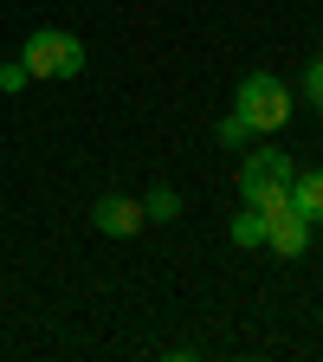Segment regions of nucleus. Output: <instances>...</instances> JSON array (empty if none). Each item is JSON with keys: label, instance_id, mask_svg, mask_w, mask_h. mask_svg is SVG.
<instances>
[{"label": "nucleus", "instance_id": "1", "mask_svg": "<svg viewBox=\"0 0 323 362\" xmlns=\"http://www.w3.org/2000/svg\"><path fill=\"white\" fill-rule=\"evenodd\" d=\"M291 175H298V162L285 149H246V162H240V201L259 207V214L291 207Z\"/></svg>", "mask_w": 323, "mask_h": 362}, {"label": "nucleus", "instance_id": "2", "mask_svg": "<svg viewBox=\"0 0 323 362\" xmlns=\"http://www.w3.org/2000/svg\"><path fill=\"white\" fill-rule=\"evenodd\" d=\"M233 110H240L259 136H271V129H285V123H291V84H285V78H271V71H246L240 90H233Z\"/></svg>", "mask_w": 323, "mask_h": 362}, {"label": "nucleus", "instance_id": "3", "mask_svg": "<svg viewBox=\"0 0 323 362\" xmlns=\"http://www.w3.org/2000/svg\"><path fill=\"white\" fill-rule=\"evenodd\" d=\"M20 65H26V78H78L84 71V39L59 33V26H39L20 45Z\"/></svg>", "mask_w": 323, "mask_h": 362}, {"label": "nucleus", "instance_id": "4", "mask_svg": "<svg viewBox=\"0 0 323 362\" xmlns=\"http://www.w3.org/2000/svg\"><path fill=\"white\" fill-rule=\"evenodd\" d=\"M265 246L278 252V259H304V252H310V220H304L298 207L265 214Z\"/></svg>", "mask_w": 323, "mask_h": 362}, {"label": "nucleus", "instance_id": "5", "mask_svg": "<svg viewBox=\"0 0 323 362\" xmlns=\"http://www.w3.org/2000/svg\"><path fill=\"white\" fill-rule=\"evenodd\" d=\"M90 226L110 240H129V233H143V201H129V194H104V201H90Z\"/></svg>", "mask_w": 323, "mask_h": 362}, {"label": "nucleus", "instance_id": "6", "mask_svg": "<svg viewBox=\"0 0 323 362\" xmlns=\"http://www.w3.org/2000/svg\"><path fill=\"white\" fill-rule=\"evenodd\" d=\"M291 207H298L310 226H323V168H298V175H291Z\"/></svg>", "mask_w": 323, "mask_h": 362}, {"label": "nucleus", "instance_id": "7", "mask_svg": "<svg viewBox=\"0 0 323 362\" xmlns=\"http://www.w3.org/2000/svg\"><path fill=\"white\" fill-rule=\"evenodd\" d=\"M226 233H233V246H265V214H259V207H240Z\"/></svg>", "mask_w": 323, "mask_h": 362}, {"label": "nucleus", "instance_id": "8", "mask_svg": "<svg viewBox=\"0 0 323 362\" xmlns=\"http://www.w3.org/2000/svg\"><path fill=\"white\" fill-rule=\"evenodd\" d=\"M143 220H181V194L175 188H149L143 194Z\"/></svg>", "mask_w": 323, "mask_h": 362}, {"label": "nucleus", "instance_id": "9", "mask_svg": "<svg viewBox=\"0 0 323 362\" xmlns=\"http://www.w3.org/2000/svg\"><path fill=\"white\" fill-rule=\"evenodd\" d=\"M213 136H220V143H226V149H240V143H246V136H252V123H246V117L233 110V117H220V123H213Z\"/></svg>", "mask_w": 323, "mask_h": 362}, {"label": "nucleus", "instance_id": "10", "mask_svg": "<svg viewBox=\"0 0 323 362\" xmlns=\"http://www.w3.org/2000/svg\"><path fill=\"white\" fill-rule=\"evenodd\" d=\"M304 98L323 110V59H310V65H304Z\"/></svg>", "mask_w": 323, "mask_h": 362}, {"label": "nucleus", "instance_id": "11", "mask_svg": "<svg viewBox=\"0 0 323 362\" xmlns=\"http://www.w3.org/2000/svg\"><path fill=\"white\" fill-rule=\"evenodd\" d=\"M0 90H7V98H13V90H26V65H20V59L0 65Z\"/></svg>", "mask_w": 323, "mask_h": 362}]
</instances>
